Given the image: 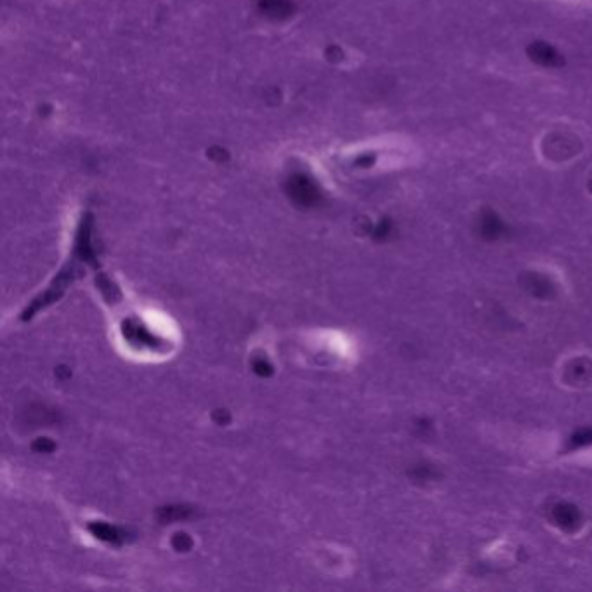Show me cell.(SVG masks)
Wrapping results in <instances>:
<instances>
[{"label": "cell", "instance_id": "obj_1", "mask_svg": "<svg viewBox=\"0 0 592 592\" xmlns=\"http://www.w3.org/2000/svg\"><path fill=\"white\" fill-rule=\"evenodd\" d=\"M96 535H98L99 539L110 540V542H115V540L118 539V533H116V530L112 528V526H106V525H99L98 528H96Z\"/></svg>", "mask_w": 592, "mask_h": 592}]
</instances>
